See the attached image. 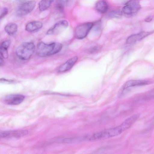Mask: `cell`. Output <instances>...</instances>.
Segmentation results:
<instances>
[{
  "instance_id": "cell-10",
  "label": "cell",
  "mask_w": 154,
  "mask_h": 154,
  "mask_svg": "<svg viewBox=\"0 0 154 154\" xmlns=\"http://www.w3.org/2000/svg\"><path fill=\"white\" fill-rule=\"evenodd\" d=\"M78 57L75 56L69 59L66 62L61 65L59 68L58 71L63 72L70 69L77 62Z\"/></svg>"
},
{
  "instance_id": "cell-8",
  "label": "cell",
  "mask_w": 154,
  "mask_h": 154,
  "mask_svg": "<svg viewBox=\"0 0 154 154\" xmlns=\"http://www.w3.org/2000/svg\"><path fill=\"white\" fill-rule=\"evenodd\" d=\"M150 32H142L138 33L132 35L126 40L127 44H131L140 41L151 34Z\"/></svg>"
},
{
  "instance_id": "cell-2",
  "label": "cell",
  "mask_w": 154,
  "mask_h": 154,
  "mask_svg": "<svg viewBox=\"0 0 154 154\" xmlns=\"http://www.w3.org/2000/svg\"><path fill=\"white\" fill-rule=\"evenodd\" d=\"M35 49V45L33 43L24 42L17 47L16 50V53L17 57L20 59L27 60L32 55Z\"/></svg>"
},
{
  "instance_id": "cell-16",
  "label": "cell",
  "mask_w": 154,
  "mask_h": 154,
  "mask_svg": "<svg viewBox=\"0 0 154 154\" xmlns=\"http://www.w3.org/2000/svg\"><path fill=\"white\" fill-rule=\"evenodd\" d=\"M54 0H41L38 4V8L41 11L47 9L51 5Z\"/></svg>"
},
{
  "instance_id": "cell-17",
  "label": "cell",
  "mask_w": 154,
  "mask_h": 154,
  "mask_svg": "<svg viewBox=\"0 0 154 154\" xmlns=\"http://www.w3.org/2000/svg\"><path fill=\"white\" fill-rule=\"evenodd\" d=\"M109 16L112 18H121L123 16L122 11L118 10L111 11L109 14Z\"/></svg>"
},
{
  "instance_id": "cell-7",
  "label": "cell",
  "mask_w": 154,
  "mask_h": 154,
  "mask_svg": "<svg viewBox=\"0 0 154 154\" xmlns=\"http://www.w3.org/2000/svg\"><path fill=\"white\" fill-rule=\"evenodd\" d=\"M28 131L26 130H18L10 131H5L0 132L1 138H9L14 137L20 138L27 134Z\"/></svg>"
},
{
  "instance_id": "cell-11",
  "label": "cell",
  "mask_w": 154,
  "mask_h": 154,
  "mask_svg": "<svg viewBox=\"0 0 154 154\" xmlns=\"http://www.w3.org/2000/svg\"><path fill=\"white\" fill-rule=\"evenodd\" d=\"M42 26L43 24L41 21H33L30 22L26 25L25 29L28 32H32L38 30Z\"/></svg>"
},
{
  "instance_id": "cell-15",
  "label": "cell",
  "mask_w": 154,
  "mask_h": 154,
  "mask_svg": "<svg viewBox=\"0 0 154 154\" xmlns=\"http://www.w3.org/2000/svg\"><path fill=\"white\" fill-rule=\"evenodd\" d=\"M5 32L10 35H12L15 34L17 32L18 26L15 23H10L7 24L5 27Z\"/></svg>"
},
{
  "instance_id": "cell-9",
  "label": "cell",
  "mask_w": 154,
  "mask_h": 154,
  "mask_svg": "<svg viewBox=\"0 0 154 154\" xmlns=\"http://www.w3.org/2000/svg\"><path fill=\"white\" fill-rule=\"evenodd\" d=\"M24 96L20 94H14L7 96L5 99V101L8 104L17 105L20 103L24 100Z\"/></svg>"
},
{
  "instance_id": "cell-19",
  "label": "cell",
  "mask_w": 154,
  "mask_h": 154,
  "mask_svg": "<svg viewBox=\"0 0 154 154\" xmlns=\"http://www.w3.org/2000/svg\"><path fill=\"white\" fill-rule=\"evenodd\" d=\"M100 49V48L99 46H95L89 49L88 52L91 54L95 53L98 52Z\"/></svg>"
},
{
  "instance_id": "cell-20",
  "label": "cell",
  "mask_w": 154,
  "mask_h": 154,
  "mask_svg": "<svg viewBox=\"0 0 154 154\" xmlns=\"http://www.w3.org/2000/svg\"><path fill=\"white\" fill-rule=\"evenodd\" d=\"M0 82L5 83H15V82L12 80H9L4 78H2L0 79Z\"/></svg>"
},
{
  "instance_id": "cell-18",
  "label": "cell",
  "mask_w": 154,
  "mask_h": 154,
  "mask_svg": "<svg viewBox=\"0 0 154 154\" xmlns=\"http://www.w3.org/2000/svg\"><path fill=\"white\" fill-rule=\"evenodd\" d=\"M8 10L6 7L2 8L0 11V19L4 17L8 13Z\"/></svg>"
},
{
  "instance_id": "cell-23",
  "label": "cell",
  "mask_w": 154,
  "mask_h": 154,
  "mask_svg": "<svg viewBox=\"0 0 154 154\" xmlns=\"http://www.w3.org/2000/svg\"><path fill=\"white\" fill-rule=\"evenodd\" d=\"M17 0L19 2H22L26 0Z\"/></svg>"
},
{
  "instance_id": "cell-1",
  "label": "cell",
  "mask_w": 154,
  "mask_h": 154,
  "mask_svg": "<svg viewBox=\"0 0 154 154\" xmlns=\"http://www.w3.org/2000/svg\"><path fill=\"white\" fill-rule=\"evenodd\" d=\"M62 48V44L59 43L53 42L47 44L41 42L38 44L36 51L38 56L44 57L57 54L61 50Z\"/></svg>"
},
{
  "instance_id": "cell-3",
  "label": "cell",
  "mask_w": 154,
  "mask_h": 154,
  "mask_svg": "<svg viewBox=\"0 0 154 154\" xmlns=\"http://www.w3.org/2000/svg\"><path fill=\"white\" fill-rule=\"evenodd\" d=\"M141 7L138 0H130L127 2L122 10L123 15L131 17L137 14Z\"/></svg>"
},
{
  "instance_id": "cell-12",
  "label": "cell",
  "mask_w": 154,
  "mask_h": 154,
  "mask_svg": "<svg viewBox=\"0 0 154 154\" xmlns=\"http://www.w3.org/2000/svg\"><path fill=\"white\" fill-rule=\"evenodd\" d=\"M149 83V82L148 81L145 80H131L127 81L125 84L123 88L124 90L130 87L145 85Z\"/></svg>"
},
{
  "instance_id": "cell-5",
  "label": "cell",
  "mask_w": 154,
  "mask_h": 154,
  "mask_svg": "<svg viewBox=\"0 0 154 154\" xmlns=\"http://www.w3.org/2000/svg\"><path fill=\"white\" fill-rule=\"evenodd\" d=\"M36 2L34 1H30L22 4L18 8L17 15L19 16H23L31 12L35 6Z\"/></svg>"
},
{
  "instance_id": "cell-14",
  "label": "cell",
  "mask_w": 154,
  "mask_h": 154,
  "mask_svg": "<svg viewBox=\"0 0 154 154\" xmlns=\"http://www.w3.org/2000/svg\"><path fill=\"white\" fill-rule=\"evenodd\" d=\"M95 8L98 12L101 14H103L107 11L108 6L107 3L105 1L103 0H101L96 3Z\"/></svg>"
},
{
  "instance_id": "cell-22",
  "label": "cell",
  "mask_w": 154,
  "mask_h": 154,
  "mask_svg": "<svg viewBox=\"0 0 154 154\" xmlns=\"http://www.w3.org/2000/svg\"><path fill=\"white\" fill-rule=\"evenodd\" d=\"M1 56L0 57V66H3L4 64V60Z\"/></svg>"
},
{
  "instance_id": "cell-21",
  "label": "cell",
  "mask_w": 154,
  "mask_h": 154,
  "mask_svg": "<svg viewBox=\"0 0 154 154\" xmlns=\"http://www.w3.org/2000/svg\"><path fill=\"white\" fill-rule=\"evenodd\" d=\"M152 16H150L146 17L145 19L146 22H149L151 21L153 18Z\"/></svg>"
},
{
  "instance_id": "cell-13",
  "label": "cell",
  "mask_w": 154,
  "mask_h": 154,
  "mask_svg": "<svg viewBox=\"0 0 154 154\" xmlns=\"http://www.w3.org/2000/svg\"><path fill=\"white\" fill-rule=\"evenodd\" d=\"M11 42L10 40H5L2 43L0 46V54L4 58H7L8 57V49Z\"/></svg>"
},
{
  "instance_id": "cell-6",
  "label": "cell",
  "mask_w": 154,
  "mask_h": 154,
  "mask_svg": "<svg viewBox=\"0 0 154 154\" xmlns=\"http://www.w3.org/2000/svg\"><path fill=\"white\" fill-rule=\"evenodd\" d=\"M68 25V22L66 20H60L49 28L46 34L48 35L58 34L66 29Z\"/></svg>"
},
{
  "instance_id": "cell-4",
  "label": "cell",
  "mask_w": 154,
  "mask_h": 154,
  "mask_svg": "<svg viewBox=\"0 0 154 154\" xmlns=\"http://www.w3.org/2000/svg\"><path fill=\"white\" fill-rule=\"evenodd\" d=\"M94 25L92 22L81 24L78 26L75 31V36L78 39H81L85 37Z\"/></svg>"
}]
</instances>
